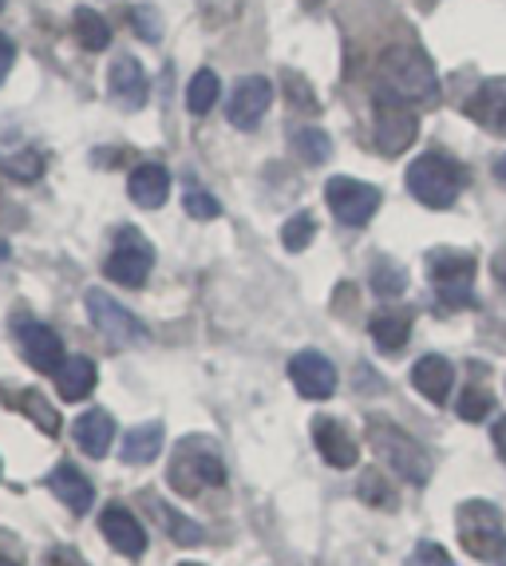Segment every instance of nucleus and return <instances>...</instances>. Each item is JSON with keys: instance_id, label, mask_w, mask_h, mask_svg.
Wrapping results in <instances>:
<instances>
[{"instance_id": "33", "label": "nucleus", "mask_w": 506, "mask_h": 566, "mask_svg": "<svg viewBox=\"0 0 506 566\" xmlns=\"http://www.w3.org/2000/svg\"><path fill=\"white\" fill-rule=\"evenodd\" d=\"M495 412V397H491L487 388H478V385H471V388H463V397H460V416L463 420H483V416H491Z\"/></svg>"}, {"instance_id": "12", "label": "nucleus", "mask_w": 506, "mask_h": 566, "mask_svg": "<svg viewBox=\"0 0 506 566\" xmlns=\"http://www.w3.org/2000/svg\"><path fill=\"white\" fill-rule=\"evenodd\" d=\"M289 380L305 400H328L337 392V368L317 349H301L289 360Z\"/></svg>"}, {"instance_id": "31", "label": "nucleus", "mask_w": 506, "mask_h": 566, "mask_svg": "<svg viewBox=\"0 0 506 566\" xmlns=\"http://www.w3.org/2000/svg\"><path fill=\"white\" fill-rule=\"evenodd\" d=\"M313 238H317V218H313L309 210L293 214L289 222L282 227V245H285V250H293V254H301V250H305Z\"/></svg>"}, {"instance_id": "24", "label": "nucleus", "mask_w": 506, "mask_h": 566, "mask_svg": "<svg viewBox=\"0 0 506 566\" xmlns=\"http://www.w3.org/2000/svg\"><path fill=\"white\" fill-rule=\"evenodd\" d=\"M368 333L372 340L380 345L384 353H400L412 337V313H400V310H380L372 313V322H368Z\"/></svg>"}, {"instance_id": "35", "label": "nucleus", "mask_w": 506, "mask_h": 566, "mask_svg": "<svg viewBox=\"0 0 506 566\" xmlns=\"http://www.w3.org/2000/svg\"><path fill=\"white\" fill-rule=\"evenodd\" d=\"M131 24L139 29V36L147 40V44H159V40H162V20H159V12L150 9V4H143V9L131 12Z\"/></svg>"}, {"instance_id": "23", "label": "nucleus", "mask_w": 506, "mask_h": 566, "mask_svg": "<svg viewBox=\"0 0 506 566\" xmlns=\"http://www.w3.org/2000/svg\"><path fill=\"white\" fill-rule=\"evenodd\" d=\"M167 444V432H162V420H147V424H135L131 432L123 436L119 455L123 463H150Z\"/></svg>"}, {"instance_id": "5", "label": "nucleus", "mask_w": 506, "mask_h": 566, "mask_svg": "<svg viewBox=\"0 0 506 566\" xmlns=\"http://www.w3.org/2000/svg\"><path fill=\"white\" fill-rule=\"evenodd\" d=\"M368 444H372V452L380 455L396 475H403V480H412V483L432 480V460H428L423 444H415L403 428L372 420V424H368Z\"/></svg>"}, {"instance_id": "3", "label": "nucleus", "mask_w": 506, "mask_h": 566, "mask_svg": "<svg viewBox=\"0 0 506 566\" xmlns=\"http://www.w3.org/2000/svg\"><path fill=\"white\" fill-rule=\"evenodd\" d=\"M467 187V167L443 151H428L408 167V190L412 199L432 210H447Z\"/></svg>"}, {"instance_id": "20", "label": "nucleus", "mask_w": 506, "mask_h": 566, "mask_svg": "<svg viewBox=\"0 0 506 566\" xmlns=\"http://www.w3.org/2000/svg\"><path fill=\"white\" fill-rule=\"evenodd\" d=\"M127 190H131V202L143 210H159L162 202H167L170 195V175L162 163H143V167L131 170V182H127Z\"/></svg>"}, {"instance_id": "13", "label": "nucleus", "mask_w": 506, "mask_h": 566, "mask_svg": "<svg viewBox=\"0 0 506 566\" xmlns=\"http://www.w3.org/2000/svg\"><path fill=\"white\" fill-rule=\"evenodd\" d=\"M270 104H273V84H270V80L245 76L242 84L234 87V95H230V107H225V115H230V123H234L238 132H253V127L265 119Z\"/></svg>"}, {"instance_id": "14", "label": "nucleus", "mask_w": 506, "mask_h": 566, "mask_svg": "<svg viewBox=\"0 0 506 566\" xmlns=\"http://www.w3.org/2000/svg\"><path fill=\"white\" fill-rule=\"evenodd\" d=\"M313 444H317L320 460L333 463V468H357L360 460V444L352 440V432L340 420H328V416L313 420Z\"/></svg>"}, {"instance_id": "38", "label": "nucleus", "mask_w": 506, "mask_h": 566, "mask_svg": "<svg viewBox=\"0 0 506 566\" xmlns=\"http://www.w3.org/2000/svg\"><path fill=\"white\" fill-rule=\"evenodd\" d=\"M285 84H289V99H293V107H305V112H317V99H313V92H309V84L305 80H297V72H285Z\"/></svg>"}, {"instance_id": "9", "label": "nucleus", "mask_w": 506, "mask_h": 566, "mask_svg": "<svg viewBox=\"0 0 506 566\" xmlns=\"http://www.w3.org/2000/svg\"><path fill=\"white\" fill-rule=\"evenodd\" d=\"M376 147L384 155H403L408 147L415 143L420 135V119L408 104H396V99H384V95H376Z\"/></svg>"}, {"instance_id": "30", "label": "nucleus", "mask_w": 506, "mask_h": 566, "mask_svg": "<svg viewBox=\"0 0 506 566\" xmlns=\"http://www.w3.org/2000/svg\"><path fill=\"white\" fill-rule=\"evenodd\" d=\"M357 491H360V500L372 503V507L396 511V488H392V480H388L384 472H365V475H360V483H357Z\"/></svg>"}, {"instance_id": "45", "label": "nucleus", "mask_w": 506, "mask_h": 566, "mask_svg": "<svg viewBox=\"0 0 506 566\" xmlns=\"http://www.w3.org/2000/svg\"><path fill=\"white\" fill-rule=\"evenodd\" d=\"M0 12H4V0H0Z\"/></svg>"}, {"instance_id": "4", "label": "nucleus", "mask_w": 506, "mask_h": 566, "mask_svg": "<svg viewBox=\"0 0 506 566\" xmlns=\"http://www.w3.org/2000/svg\"><path fill=\"white\" fill-rule=\"evenodd\" d=\"M170 488L179 495H202L207 488H222L225 483V463L210 448V440H182L170 455Z\"/></svg>"}, {"instance_id": "6", "label": "nucleus", "mask_w": 506, "mask_h": 566, "mask_svg": "<svg viewBox=\"0 0 506 566\" xmlns=\"http://www.w3.org/2000/svg\"><path fill=\"white\" fill-rule=\"evenodd\" d=\"M428 277L447 310H467L475 302V258L467 250H432L428 254Z\"/></svg>"}, {"instance_id": "37", "label": "nucleus", "mask_w": 506, "mask_h": 566, "mask_svg": "<svg viewBox=\"0 0 506 566\" xmlns=\"http://www.w3.org/2000/svg\"><path fill=\"white\" fill-rule=\"evenodd\" d=\"M412 566H455V563H451V555L440 543H420L412 555Z\"/></svg>"}, {"instance_id": "21", "label": "nucleus", "mask_w": 506, "mask_h": 566, "mask_svg": "<svg viewBox=\"0 0 506 566\" xmlns=\"http://www.w3.org/2000/svg\"><path fill=\"white\" fill-rule=\"evenodd\" d=\"M75 444L84 448L92 460H104V455L112 452V444H115L112 412H104V408H92V412L80 416V420H75Z\"/></svg>"}, {"instance_id": "28", "label": "nucleus", "mask_w": 506, "mask_h": 566, "mask_svg": "<svg viewBox=\"0 0 506 566\" xmlns=\"http://www.w3.org/2000/svg\"><path fill=\"white\" fill-rule=\"evenodd\" d=\"M218 95H222V84H218L214 72H210V67L194 72V80H190V87H187V107H190V115H207L210 107L218 104Z\"/></svg>"}, {"instance_id": "47", "label": "nucleus", "mask_w": 506, "mask_h": 566, "mask_svg": "<svg viewBox=\"0 0 506 566\" xmlns=\"http://www.w3.org/2000/svg\"><path fill=\"white\" fill-rule=\"evenodd\" d=\"M423 4H428V0H423Z\"/></svg>"}, {"instance_id": "44", "label": "nucleus", "mask_w": 506, "mask_h": 566, "mask_svg": "<svg viewBox=\"0 0 506 566\" xmlns=\"http://www.w3.org/2000/svg\"><path fill=\"white\" fill-rule=\"evenodd\" d=\"M0 566H17V563H12V558H0Z\"/></svg>"}, {"instance_id": "32", "label": "nucleus", "mask_w": 506, "mask_h": 566, "mask_svg": "<svg viewBox=\"0 0 506 566\" xmlns=\"http://www.w3.org/2000/svg\"><path fill=\"white\" fill-rule=\"evenodd\" d=\"M182 207H187L190 218H198V222H207V218H218L222 214V202L210 195V190L202 187H187L182 190Z\"/></svg>"}, {"instance_id": "25", "label": "nucleus", "mask_w": 506, "mask_h": 566, "mask_svg": "<svg viewBox=\"0 0 506 566\" xmlns=\"http://www.w3.org/2000/svg\"><path fill=\"white\" fill-rule=\"evenodd\" d=\"M0 397L9 400V405L17 408V412H24L29 420H36L40 432H48V436L60 432V412L52 405H48L44 392H36V388H24V392H9V388H4Z\"/></svg>"}, {"instance_id": "15", "label": "nucleus", "mask_w": 506, "mask_h": 566, "mask_svg": "<svg viewBox=\"0 0 506 566\" xmlns=\"http://www.w3.org/2000/svg\"><path fill=\"white\" fill-rule=\"evenodd\" d=\"M107 87H112L115 104L127 107V112H139L150 95V80L143 72V64L135 56H119L107 72Z\"/></svg>"}, {"instance_id": "42", "label": "nucleus", "mask_w": 506, "mask_h": 566, "mask_svg": "<svg viewBox=\"0 0 506 566\" xmlns=\"http://www.w3.org/2000/svg\"><path fill=\"white\" fill-rule=\"evenodd\" d=\"M495 170H498V179H503V182H506V155H503V159H498V163H495Z\"/></svg>"}, {"instance_id": "19", "label": "nucleus", "mask_w": 506, "mask_h": 566, "mask_svg": "<svg viewBox=\"0 0 506 566\" xmlns=\"http://www.w3.org/2000/svg\"><path fill=\"white\" fill-rule=\"evenodd\" d=\"M412 385L420 397H428L432 405H443V400L451 397V385H455V368H451V360L440 357V353H428V357L415 360Z\"/></svg>"}, {"instance_id": "22", "label": "nucleus", "mask_w": 506, "mask_h": 566, "mask_svg": "<svg viewBox=\"0 0 506 566\" xmlns=\"http://www.w3.org/2000/svg\"><path fill=\"white\" fill-rule=\"evenodd\" d=\"M95 380H99V373H95V360L92 357H64V365L56 368L60 397L72 400V405H80V400L92 397Z\"/></svg>"}, {"instance_id": "41", "label": "nucleus", "mask_w": 506, "mask_h": 566, "mask_svg": "<svg viewBox=\"0 0 506 566\" xmlns=\"http://www.w3.org/2000/svg\"><path fill=\"white\" fill-rule=\"evenodd\" d=\"M491 270H495V277H498V282L506 285V250H503V254L495 258V262H491Z\"/></svg>"}, {"instance_id": "1", "label": "nucleus", "mask_w": 506, "mask_h": 566, "mask_svg": "<svg viewBox=\"0 0 506 566\" xmlns=\"http://www.w3.org/2000/svg\"><path fill=\"white\" fill-rule=\"evenodd\" d=\"M376 95L396 99V104H435L440 95V76H435V64L428 60V52L412 44L388 48L380 64H376Z\"/></svg>"}, {"instance_id": "17", "label": "nucleus", "mask_w": 506, "mask_h": 566, "mask_svg": "<svg viewBox=\"0 0 506 566\" xmlns=\"http://www.w3.org/2000/svg\"><path fill=\"white\" fill-rule=\"evenodd\" d=\"M48 488H52V495H56L67 511H75V515L92 511V503H95L92 480H87L75 463H56V468H52V475H48Z\"/></svg>"}, {"instance_id": "43", "label": "nucleus", "mask_w": 506, "mask_h": 566, "mask_svg": "<svg viewBox=\"0 0 506 566\" xmlns=\"http://www.w3.org/2000/svg\"><path fill=\"white\" fill-rule=\"evenodd\" d=\"M320 4H325V0H305V9H309V12H317Z\"/></svg>"}, {"instance_id": "29", "label": "nucleus", "mask_w": 506, "mask_h": 566, "mask_svg": "<svg viewBox=\"0 0 506 566\" xmlns=\"http://www.w3.org/2000/svg\"><path fill=\"white\" fill-rule=\"evenodd\" d=\"M155 507V515H159V523L167 527V535H175V543H187V547H198L202 543V527L198 523H190L187 515H179V511H170L167 503H150Z\"/></svg>"}, {"instance_id": "27", "label": "nucleus", "mask_w": 506, "mask_h": 566, "mask_svg": "<svg viewBox=\"0 0 506 566\" xmlns=\"http://www.w3.org/2000/svg\"><path fill=\"white\" fill-rule=\"evenodd\" d=\"M289 143H293V151L309 163V167H320V163L333 155V139H328L320 127H293Z\"/></svg>"}, {"instance_id": "36", "label": "nucleus", "mask_w": 506, "mask_h": 566, "mask_svg": "<svg viewBox=\"0 0 506 566\" xmlns=\"http://www.w3.org/2000/svg\"><path fill=\"white\" fill-rule=\"evenodd\" d=\"M4 167H9V175H17V179H36L40 170H44V159H40L36 151H20V155H12Z\"/></svg>"}, {"instance_id": "26", "label": "nucleus", "mask_w": 506, "mask_h": 566, "mask_svg": "<svg viewBox=\"0 0 506 566\" xmlns=\"http://www.w3.org/2000/svg\"><path fill=\"white\" fill-rule=\"evenodd\" d=\"M72 24H75V40H80L87 52H104V48L112 44V24L95 9H75Z\"/></svg>"}, {"instance_id": "10", "label": "nucleus", "mask_w": 506, "mask_h": 566, "mask_svg": "<svg viewBox=\"0 0 506 566\" xmlns=\"http://www.w3.org/2000/svg\"><path fill=\"white\" fill-rule=\"evenodd\" d=\"M150 265H155V254H150V245L143 242L139 234H131V230H123L119 245H115L112 258L104 262V274L112 277L115 285H131V290H139V285L147 282Z\"/></svg>"}, {"instance_id": "34", "label": "nucleus", "mask_w": 506, "mask_h": 566, "mask_svg": "<svg viewBox=\"0 0 506 566\" xmlns=\"http://www.w3.org/2000/svg\"><path fill=\"white\" fill-rule=\"evenodd\" d=\"M372 285H376V293L380 297H400L403 293V285H408V277H403V270L400 265H392V262H376V270H372Z\"/></svg>"}, {"instance_id": "39", "label": "nucleus", "mask_w": 506, "mask_h": 566, "mask_svg": "<svg viewBox=\"0 0 506 566\" xmlns=\"http://www.w3.org/2000/svg\"><path fill=\"white\" fill-rule=\"evenodd\" d=\"M12 64H17V44H12V36H4V32H0V84L9 80Z\"/></svg>"}, {"instance_id": "8", "label": "nucleus", "mask_w": 506, "mask_h": 566, "mask_svg": "<svg viewBox=\"0 0 506 566\" xmlns=\"http://www.w3.org/2000/svg\"><path fill=\"white\" fill-rule=\"evenodd\" d=\"M87 317L99 333H104L112 345L127 349V345H139L147 337V329L139 325V317H131V310H123L112 293L104 290H87Z\"/></svg>"}, {"instance_id": "46", "label": "nucleus", "mask_w": 506, "mask_h": 566, "mask_svg": "<svg viewBox=\"0 0 506 566\" xmlns=\"http://www.w3.org/2000/svg\"><path fill=\"white\" fill-rule=\"evenodd\" d=\"M182 566H198V563H182Z\"/></svg>"}, {"instance_id": "18", "label": "nucleus", "mask_w": 506, "mask_h": 566, "mask_svg": "<svg viewBox=\"0 0 506 566\" xmlns=\"http://www.w3.org/2000/svg\"><path fill=\"white\" fill-rule=\"evenodd\" d=\"M467 115L491 135H506V80H487L467 99Z\"/></svg>"}, {"instance_id": "11", "label": "nucleus", "mask_w": 506, "mask_h": 566, "mask_svg": "<svg viewBox=\"0 0 506 566\" xmlns=\"http://www.w3.org/2000/svg\"><path fill=\"white\" fill-rule=\"evenodd\" d=\"M12 329H17L24 360H29L36 373H52V377H56V368L64 365V340H60V333L48 329L44 322H29V317H20Z\"/></svg>"}, {"instance_id": "2", "label": "nucleus", "mask_w": 506, "mask_h": 566, "mask_svg": "<svg viewBox=\"0 0 506 566\" xmlns=\"http://www.w3.org/2000/svg\"><path fill=\"white\" fill-rule=\"evenodd\" d=\"M455 531H460V547L471 558L491 566H506V520L503 511L487 500H467L455 511Z\"/></svg>"}, {"instance_id": "40", "label": "nucleus", "mask_w": 506, "mask_h": 566, "mask_svg": "<svg viewBox=\"0 0 506 566\" xmlns=\"http://www.w3.org/2000/svg\"><path fill=\"white\" fill-rule=\"evenodd\" d=\"M495 448H498V455L506 460V416H503V420H495Z\"/></svg>"}, {"instance_id": "16", "label": "nucleus", "mask_w": 506, "mask_h": 566, "mask_svg": "<svg viewBox=\"0 0 506 566\" xmlns=\"http://www.w3.org/2000/svg\"><path fill=\"white\" fill-rule=\"evenodd\" d=\"M99 531H104L107 543H112V547L119 551V555H127V558H139L143 551H147V535H143L139 520H135L123 503H112V507L99 515Z\"/></svg>"}, {"instance_id": "7", "label": "nucleus", "mask_w": 506, "mask_h": 566, "mask_svg": "<svg viewBox=\"0 0 506 566\" xmlns=\"http://www.w3.org/2000/svg\"><path fill=\"white\" fill-rule=\"evenodd\" d=\"M325 202L337 222H345V227H365L368 218L380 210V190H376L372 182L337 175V179L325 182Z\"/></svg>"}]
</instances>
